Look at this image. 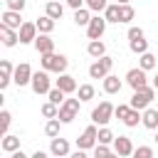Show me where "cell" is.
<instances>
[{
  "instance_id": "obj_1",
  "label": "cell",
  "mask_w": 158,
  "mask_h": 158,
  "mask_svg": "<svg viewBox=\"0 0 158 158\" xmlns=\"http://www.w3.org/2000/svg\"><path fill=\"white\" fill-rule=\"evenodd\" d=\"M40 64H42V69H47V72L62 74V72H67V67H69V59H67L64 54L47 52V54H40Z\"/></svg>"
},
{
  "instance_id": "obj_2",
  "label": "cell",
  "mask_w": 158,
  "mask_h": 158,
  "mask_svg": "<svg viewBox=\"0 0 158 158\" xmlns=\"http://www.w3.org/2000/svg\"><path fill=\"white\" fill-rule=\"evenodd\" d=\"M153 99H156V86H141V89H133V96H131V106L133 109H138V111H143V109H148L151 104H153Z\"/></svg>"
},
{
  "instance_id": "obj_3",
  "label": "cell",
  "mask_w": 158,
  "mask_h": 158,
  "mask_svg": "<svg viewBox=\"0 0 158 158\" xmlns=\"http://www.w3.org/2000/svg\"><path fill=\"white\" fill-rule=\"evenodd\" d=\"M96 143H99V126L91 121V123L81 131V136L77 138V148H81V151H94Z\"/></svg>"
},
{
  "instance_id": "obj_4",
  "label": "cell",
  "mask_w": 158,
  "mask_h": 158,
  "mask_svg": "<svg viewBox=\"0 0 158 158\" xmlns=\"http://www.w3.org/2000/svg\"><path fill=\"white\" fill-rule=\"evenodd\" d=\"M111 67H114V57L104 54V57H99V59L91 62V67H89V77H91V79H104L106 74H111Z\"/></svg>"
},
{
  "instance_id": "obj_5",
  "label": "cell",
  "mask_w": 158,
  "mask_h": 158,
  "mask_svg": "<svg viewBox=\"0 0 158 158\" xmlns=\"http://www.w3.org/2000/svg\"><path fill=\"white\" fill-rule=\"evenodd\" d=\"M30 86H32V91H35L37 96H47V94H49V89H52L49 72H47V69L35 72V74H32V81H30Z\"/></svg>"
},
{
  "instance_id": "obj_6",
  "label": "cell",
  "mask_w": 158,
  "mask_h": 158,
  "mask_svg": "<svg viewBox=\"0 0 158 158\" xmlns=\"http://www.w3.org/2000/svg\"><path fill=\"white\" fill-rule=\"evenodd\" d=\"M106 25H109V20H106L101 12L91 15V22L86 25V37H89V40H101L104 32H106Z\"/></svg>"
},
{
  "instance_id": "obj_7",
  "label": "cell",
  "mask_w": 158,
  "mask_h": 158,
  "mask_svg": "<svg viewBox=\"0 0 158 158\" xmlns=\"http://www.w3.org/2000/svg\"><path fill=\"white\" fill-rule=\"evenodd\" d=\"M79 104H81V99L77 96V99H64V104L59 106V121L62 123H72L74 118H77V114H79Z\"/></svg>"
},
{
  "instance_id": "obj_8",
  "label": "cell",
  "mask_w": 158,
  "mask_h": 158,
  "mask_svg": "<svg viewBox=\"0 0 158 158\" xmlns=\"http://www.w3.org/2000/svg\"><path fill=\"white\" fill-rule=\"evenodd\" d=\"M114 109H116V106H114L111 101H101V104L91 111V121H94L96 126H106V123L114 118Z\"/></svg>"
},
{
  "instance_id": "obj_9",
  "label": "cell",
  "mask_w": 158,
  "mask_h": 158,
  "mask_svg": "<svg viewBox=\"0 0 158 158\" xmlns=\"http://www.w3.org/2000/svg\"><path fill=\"white\" fill-rule=\"evenodd\" d=\"M123 81H126L131 89H141V86H146V84H148V72H146L143 67H133V69H128V72H126Z\"/></svg>"
},
{
  "instance_id": "obj_10",
  "label": "cell",
  "mask_w": 158,
  "mask_h": 158,
  "mask_svg": "<svg viewBox=\"0 0 158 158\" xmlns=\"http://www.w3.org/2000/svg\"><path fill=\"white\" fill-rule=\"evenodd\" d=\"M32 67L27 64V62H22V64H17L15 67V74H12V81L17 84V86H27L30 81H32Z\"/></svg>"
},
{
  "instance_id": "obj_11",
  "label": "cell",
  "mask_w": 158,
  "mask_h": 158,
  "mask_svg": "<svg viewBox=\"0 0 158 158\" xmlns=\"http://www.w3.org/2000/svg\"><path fill=\"white\" fill-rule=\"evenodd\" d=\"M17 35H20V44H32V42H35V37L40 35L37 22H22V25H20V30H17Z\"/></svg>"
},
{
  "instance_id": "obj_12",
  "label": "cell",
  "mask_w": 158,
  "mask_h": 158,
  "mask_svg": "<svg viewBox=\"0 0 158 158\" xmlns=\"http://www.w3.org/2000/svg\"><path fill=\"white\" fill-rule=\"evenodd\" d=\"M49 153H52V156H57V158H64V156H69V153H72V148H69V141H67V138H62V136H54V138H49Z\"/></svg>"
},
{
  "instance_id": "obj_13",
  "label": "cell",
  "mask_w": 158,
  "mask_h": 158,
  "mask_svg": "<svg viewBox=\"0 0 158 158\" xmlns=\"http://www.w3.org/2000/svg\"><path fill=\"white\" fill-rule=\"evenodd\" d=\"M114 151H116V156H121V158L133 156V143H131V138H128V136H116V138H114Z\"/></svg>"
},
{
  "instance_id": "obj_14",
  "label": "cell",
  "mask_w": 158,
  "mask_h": 158,
  "mask_svg": "<svg viewBox=\"0 0 158 158\" xmlns=\"http://www.w3.org/2000/svg\"><path fill=\"white\" fill-rule=\"evenodd\" d=\"M35 49L40 52V54H47V52H54V40L47 35V32H40L37 37H35Z\"/></svg>"
},
{
  "instance_id": "obj_15",
  "label": "cell",
  "mask_w": 158,
  "mask_h": 158,
  "mask_svg": "<svg viewBox=\"0 0 158 158\" xmlns=\"http://www.w3.org/2000/svg\"><path fill=\"white\" fill-rule=\"evenodd\" d=\"M54 86H59L62 91H67V94H74L79 86H77V79L72 77V74H67V72H62L57 79H54Z\"/></svg>"
},
{
  "instance_id": "obj_16",
  "label": "cell",
  "mask_w": 158,
  "mask_h": 158,
  "mask_svg": "<svg viewBox=\"0 0 158 158\" xmlns=\"http://www.w3.org/2000/svg\"><path fill=\"white\" fill-rule=\"evenodd\" d=\"M0 40H2V44H5V47H15V44L20 42V35H17V30H15V27H7V25H2V22H0Z\"/></svg>"
},
{
  "instance_id": "obj_17",
  "label": "cell",
  "mask_w": 158,
  "mask_h": 158,
  "mask_svg": "<svg viewBox=\"0 0 158 158\" xmlns=\"http://www.w3.org/2000/svg\"><path fill=\"white\" fill-rule=\"evenodd\" d=\"M12 74H15L12 62H10V59H2V62H0V89H7V86H10Z\"/></svg>"
},
{
  "instance_id": "obj_18",
  "label": "cell",
  "mask_w": 158,
  "mask_h": 158,
  "mask_svg": "<svg viewBox=\"0 0 158 158\" xmlns=\"http://www.w3.org/2000/svg\"><path fill=\"white\" fill-rule=\"evenodd\" d=\"M101 89H104V94H118L123 89V81L118 77H114V74H106L101 79Z\"/></svg>"
},
{
  "instance_id": "obj_19",
  "label": "cell",
  "mask_w": 158,
  "mask_h": 158,
  "mask_svg": "<svg viewBox=\"0 0 158 158\" xmlns=\"http://www.w3.org/2000/svg\"><path fill=\"white\" fill-rule=\"evenodd\" d=\"M0 22H2V25H7V27H15V30H20V25H22V17H20V12H17V10H7V7H5V12L0 15Z\"/></svg>"
},
{
  "instance_id": "obj_20",
  "label": "cell",
  "mask_w": 158,
  "mask_h": 158,
  "mask_svg": "<svg viewBox=\"0 0 158 158\" xmlns=\"http://www.w3.org/2000/svg\"><path fill=\"white\" fill-rule=\"evenodd\" d=\"M146 128H151V131H156L158 128V109H153V106H148V109H143V121H141Z\"/></svg>"
},
{
  "instance_id": "obj_21",
  "label": "cell",
  "mask_w": 158,
  "mask_h": 158,
  "mask_svg": "<svg viewBox=\"0 0 158 158\" xmlns=\"http://www.w3.org/2000/svg\"><path fill=\"white\" fill-rule=\"evenodd\" d=\"M86 54L94 57V59H99V57L106 54V44H104L101 40H89V44H86Z\"/></svg>"
},
{
  "instance_id": "obj_22",
  "label": "cell",
  "mask_w": 158,
  "mask_h": 158,
  "mask_svg": "<svg viewBox=\"0 0 158 158\" xmlns=\"http://www.w3.org/2000/svg\"><path fill=\"white\" fill-rule=\"evenodd\" d=\"M118 5H121V2H118ZM133 17H136V10H133V5H131V2H123V5L118 7V22H121V25H128Z\"/></svg>"
},
{
  "instance_id": "obj_23",
  "label": "cell",
  "mask_w": 158,
  "mask_h": 158,
  "mask_svg": "<svg viewBox=\"0 0 158 158\" xmlns=\"http://www.w3.org/2000/svg\"><path fill=\"white\" fill-rule=\"evenodd\" d=\"M91 22V10L84 5V7H79V10H74V25L77 27H86Z\"/></svg>"
},
{
  "instance_id": "obj_24",
  "label": "cell",
  "mask_w": 158,
  "mask_h": 158,
  "mask_svg": "<svg viewBox=\"0 0 158 158\" xmlns=\"http://www.w3.org/2000/svg\"><path fill=\"white\" fill-rule=\"evenodd\" d=\"M0 148H2L5 153H12V151H17V148H20V136L5 133V136H2V141H0Z\"/></svg>"
},
{
  "instance_id": "obj_25",
  "label": "cell",
  "mask_w": 158,
  "mask_h": 158,
  "mask_svg": "<svg viewBox=\"0 0 158 158\" xmlns=\"http://www.w3.org/2000/svg\"><path fill=\"white\" fill-rule=\"evenodd\" d=\"M44 12H47L49 17H54V20H62V15H64V5H62L59 0H49V2L44 5Z\"/></svg>"
},
{
  "instance_id": "obj_26",
  "label": "cell",
  "mask_w": 158,
  "mask_h": 158,
  "mask_svg": "<svg viewBox=\"0 0 158 158\" xmlns=\"http://www.w3.org/2000/svg\"><path fill=\"white\" fill-rule=\"evenodd\" d=\"M138 67H143L146 72L156 69V67H158V59H156V54H151V52H143V54H138Z\"/></svg>"
},
{
  "instance_id": "obj_27",
  "label": "cell",
  "mask_w": 158,
  "mask_h": 158,
  "mask_svg": "<svg viewBox=\"0 0 158 158\" xmlns=\"http://www.w3.org/2000/svg\"><path fill=\"white\" fill-rule=\"evenodd\" d=\"M141 121H143V111H138V109H133V106H131V111H128V114H126V118H123V126L136 128Z\"/></svg>"
},
{
  "instance_id": "obj_28",
  "label": "cell",
  "mask_w": 158,
  "mask_h": 158,
  "mask_svg": "<svg viewBox=\"0 0 158 158\" xmlns=\"http://www.w3.org/2000/svg\"><path fill=\"white\" fill-rule=\"evenodd\" d=\"M35 22H37V30H40V32H47V35H49V32L54 30V22H57V20H54V17H49V15L44 12V15H42V17H37Z\"/></svg>"
},
{
  "instance_id": "obj_29",
  "label": "cell",
  "mask_w": 158,
  "mask_h": 158,
  "mask_svg": "<svg viewBox=\"0 0 158 158\" xmlns=\"http://www.w3.org/2000/svg\"><path fill=\"white\" fill-rule=\"evenodd\" d=\"M128 49H131L133 54H143V52H148V40H146V37L128 40Z\"/></svg>"
},
{
  "instance_id": "obj_30",
  "label": "cell",
  "mask_w": 158,
  "mask_h": 158,
  "mask_svg": "<svg viewBox=\"0 0 158 158\" xmlns=\"http://www.w3.org/2000/svg\"><path fill=\"white\" fill-rule=\"evenodd\" d=\"M40 114H42L44 118H57V116H59V106H57L54 101H49V99H47V101L42 104V109H40Z\"/></svg>"
},
{
  "instance_id": "obj_31",
  "label": "cell",
  "mask_w": 158,
  "mask_h": 158,
  "mask_svg": "<svg viewBox=\"0 0 158 158\" xmlns=\"http://www.w3.org/2000/svg\"><path fill=\"white\" fill-rule=\"evenodd\" d=\"M59 126H62L59 118H47V123H44V136H47V138L59 136Z\"/></svg>"
},
{
  "instance_id": "obj_32",
  "label": "cell",
  "mask_w": 158,
  "mask_h": 158,
  "mask_svg": "<svg viewBox=\"0 0 158 158\" xmlns=\"http://www.w3.org/2000/svg\"><path fill=\"white\" fill-rule=\"evenodd\" d=\"M94 94H96V89H94L91 84H81V86L77 89V96L81 99V104H84V101H91V99H94Z\"/></svg>"
},
{
  "instance_id": "obj_33",
  "label": "cell",
  "mask_w": 158,
  "mask_h": 158,
  "mask_svg": "<svg viewBox=\"0 0 158 158\" xmlns=\"http://www.w3.org/2000/svg\"><path fill=\"white\" fill-rule=\"evenodd\" d=\"M118 7H121L118 2H109L106 10H104V17H106L109 22H116V25H118Z\"/></svg>"
},
{
  "instance_id": "obj_34",
  "label": "cell",
  "mask_w": 158,
  "mask_h": 158,
  "mask_svg": "<svg viewBox=\"0 0 158 158\" xmlns=\"http://www.w3.org/2000/svg\"><path fill=\"white\" fill-rule=\"evenodd\" d=\"M47 99H49V101H54L57 106H62V104H64V99H67V91H62L59 86H52V89H49V94H47Z\"/></svg>"
},
{
  "instance_id": "obj_35",
  "label": "cell",
  "mask_w": 158,
  "mask_h": 158,
  "mask_svg": "<svg viewBox=\"0 0 158 158\" xmlns=\"http://www.w3.org/2000/svg\"><path fill=\"white\" fill-rule=\"evenodd\" d=\"M10 123H12V116H10L7 109H2V111H0V136L10 133Z\"/></svg>"
},
{
  "instance_id": "obj_36",
  "label": "cell",
  "mask_w": 158,
  "mask_h": 158,
  "mask_svg": "<svg viewBox=\"0 0 158 158\" xmlns=\"http://www.w3.org/2000/svg\"><path fill=\"white\" fill-rule=\"evenodd\" d=\"M116 151L114 148H109V143H96L94 146V156L96 158H106V156H114Z\"/></svg>"
},
{
  "instance_id": "obj_37",
  "label": "cell",
  "mask_w": 158,
  "mask_h": 158,
  "mask_svg": "<svg viewBox=\"0 0 158 158\" xmlns=\"http://www.w3.org/2000/svg\"><path fill=\"white\" fill-rule=\"evenodd\" d=\"M84 5H86V7H89V10H91V12H104V10H106V5H109V2H106V0H86V2H84Z\"/></svg>"
},
{
  "instance_id": "obj_38",
  "label": "cell",
  "mask_w": 158,
  "mask_h": 158,
  "mask_svg": "<svg viewBox=\"0 0 158 158\" xmlns=\"http://www.w3.org/2000/svg\"><path fill=\"white\" fill-rule=\"evenodd\" d=\"M114 133H111V128H106V126H101L99 128V143H114Z\"/></svg>"
},
{
  "instance_id": "obj_39",
  "label": "cell",
  "mask_w": 158,
  "mask_h": 158,
  "mask_svg": "<svg viewBox=\"0 0 158 158\" xmlns=\"http://www.w3.org/2000/svg\"><path fill=\"white\" fill-rule=\"evenodd\" d=\"M133 156L136 158H153V148L151 146H138V148H133Z\"/></svg>"
},
{
  "instance_id": "obj_40",
  "label": "cell",
  "mask_w": 158,
  "mask_h": 158,
  "mask_svg": "<svg viewBox=\"0 0 158 158\" xmlns=\"http://www.w3.org/2000/svg\"><path fill=\"white\" fill-rule=\"evenodd\" d=\"M25 5H27V0H5V7H7V10H17V12H22Z\"/></svg>"
},
{
  "instance_id": "obj_41",
  "label": "cell",
  "mask_w": 158,
  "mask_h": 158,
  "mask_svg": "<svg viewBox=\"0 0 158 158\" xmlns=\"http://www.w3.org/2000/svg\"><path fill=\"white\" fill-rule=\"evenodd\" d=\"M128 111H131V104H118V106H116V109H114V116H116V118H121V121H123V118H126V114H128Z\"/></svg>"
},
{
  "instance_id": "obj_42",
  "label": "cell",
  "mask_w": 158,
  "mask_h": 158,
  "mask_svg": "<svg viewBox=\"0 0 158 158\" xmlns=\"http://www.w3.org/2000/svg\"><path fill=\"white\" fill-rule=\"evenodd\" d=\"M126 37H128V40H136V37H146V35H143V30H141V27H128Z\"/></svg>"
},
{
  "instance_id": "obj_43",
  "label": "cell",
  "mask_w": 158,
  "mask_h": 158,
  "mask_svg": "<svg viewBox=\"0 0 158 158\" xmlns=\"http://www.w3.org/2000/svg\"><path fill=\"white\" fill-rule=\"evenodd\" d=\"M64 2H67L72 10H79V7H84V2H86V0H64Z\"/></svg>"
},
{
  "instance_id": "obj_44",
  "label": "cell",
  "mask_w": 158,
  "mask_h": 158,
  "mask_svg": "<svg viewBox=\"0 0 158 158\" xmlns=\"http://www.w3.org/2000/svg\"><path fill=\"white\" fill-rule=\"evenodd\" d=\"M32 158H47V153H44V151H35V153H32Z\"/></svg>"
},
{
  "instance_id": "obj_45",
  "label": "cell",
  "mask_w": 158,
  "mask_h": 158,
  "mask_svg": "<svg viewBox=\"0 0 158 158\" xmlns=\"http://www.w3.org/2000/svg\"><path fill=\"white\" fill-rule=\"evenodd\" d=\"M153 86L158 89V72H156V77H153Z\"/></svg>"
},
{
  "instance_id": "obj_46",
  "label": "cell",
  "mask_w": 158,
  "mask_h": 158,
  "mask_svg": "<svg viewBox=\"0 0 158 158\" xmlns=\"http://www.w3.org/2000/svg\"><path fill=\"white\" fill-rule=\"evenodd\" d=\"M116 2H121V5H123V2H131V0H116Z\"/></svg>"
},
{
  "instance_id": "obj_47",
  "label": "cell",
  "mask_w": 158,
  "mask_h": 158,
  "mask_svg": "<svg viewBox=\"0 0 158 158\" xmlns=\"http://www.w3.org/2000/svg\"><path fill=\"white\" fill-rule=\"evenodd\" d=\"M156 143H158V128H156Z\"/></svg>"
}]
</instances>
